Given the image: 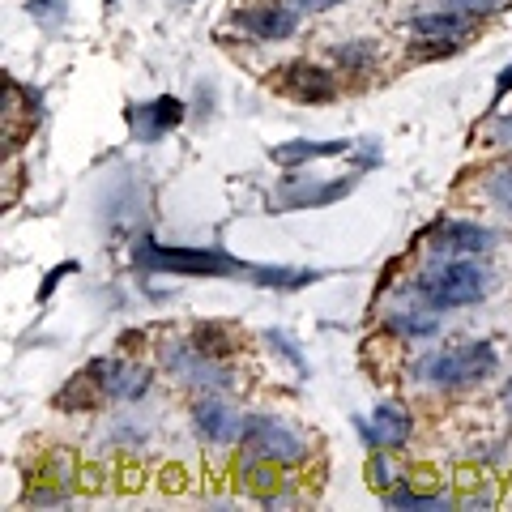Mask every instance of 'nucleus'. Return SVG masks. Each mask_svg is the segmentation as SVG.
Wrapping results in <instances>:
<instances>
[{
    "label": "nucleus",
    "instance_id": "obj_1",
    "mask_svg": "<svg viewBox=\"0 0 512 512\" xmlns=\"http://www.w3.org/2000/svg\"><path fill=\"white\" fill-rule=\"evenodd\" d=\"M133 265L141 274H175V278H235L265 291H303L320 282V269H291V265H252L222 248H167L158 239L141 235L133 248Z\"/></svg>",
    "mask_w": 512,
    "mask_h": 512
},
{
    "label": "nucleus",
    "instance_id": "obj_2",
    "mask_svg": "<svg viewBox=\"0 0 512 512\" xmlns=\"http://www.w3.org/2000/svg\"><path fill=\"white\" fill-rule=\"evenodd\" d=\"M487 291H491V269H483L474 256H436L414 278V295L427 299L436 312L470 308V303L487 299Z\"/></svg>",
    "mask_w": 512,
    "mask_h": 512
},
{
    "label": "nucleus",
    "instance_id": "obj_3",
    "mask_svg": "<svg viewBox=\"0 0 512 512\" xmlns=\"http://www.w3.org/2000/svg\"><path fill=\"white\" fill-rule=\"evenodd\" d=\"M500 367V355L487 338H474V342H457V346H444V350H431L414 363V376L431 389H470V384H483L495 376Z\"/></svg>",
    "mask_w": 512,
    "mask_h": 512
},
{
    "label": "nucleus",
    "instance_id": "obj_4",
    "mask_svg": "<svg viewBox=\"0 0 512 512\" xmlns=\"http://www.w3.org/2000/svg\"><path fill=\"white\" fill-rule=\"evenodd\" d=\"M239 453L269 461V466H299L308 461V440L299 436L295 427H286L282 419H269V414H244V427H239Z\"/></svg>",
    "mask_w": 512,
    "mask_h": 512
},
{
    "label": "nucleus",
    "instance_id": "obj_5",
    "mask_svg": "<svg viewBox=\"0 0 512 512\" xmlns=\"http://www.w3.org/2000/svg\"><path fill=\"white\" fill-rule=\"evenodd\" d=\"M274 90L291 103L325 107V103L338 99V77H333L329 69H320V64H312V60H286L274 73Z\"/></svg>",
    "mask_w": 512,
    "mask_h": 512
},
{
    "label": "nucleus",
    "instance_id": "obj_6",
    "mask_svg": "<svg viewBox=\"0 0 512 512\" xmlns=\"http://www.w3.org/2000/svg\"><path fill=\"white\" fill-rule=\"evenodd\" d=\"M423 239L436 256H487L495 248V231L466 218H440Z\"/></svg>",
    "mask_w": 512,
    "mask_h": 512
},
{
    "label": "nucleus",
    "instance_id": "obj_7",
    "mask_svg": "<svg viewBox=\"0 0 512 512\" xmlns=\"http://www.w3.org/2000/svg\"><path fill=\"white\" fill-rule=\"evenodd\" d=\"M299 18L303 13H295L286 0H269V5L239 9L231 22H235V30H244V35L256 39V43H282V39H295Z\"/></svg>",
    "mask_w": 512,
    "mask_h": 512
},
{
    "label": "nucleus",
    "instance_id": "obj_8",
    "mask_svg": "<svg viewBox=\"0 0 512 512\" xmlns=\"http://www.w3.org/2000/svg\"><path fill=\"white\" fill-rule=\"evenodd\" d=\"M86 376L99 384V393L111 402H141L150 393V367L124 363V359H94L86 367Z\"/></svg>",
    "mask_w": 512,
    "mask_h": 512
},
{
    "label": "nucleus",
    "instance_id": "obj_9",
    "mask_svg": "<svg viewBox=\"0 0 512 512\" xmlns=\"http://www.w3.org/2000/svg\"><path fill=\"white\" fill-rule=\"evenodd\" d=\"M359 427V436L367 448H380V453H393V448H406L410 436H414V419H410V410L406 406H397V402H384L372 410V423H355Z\"/></svg>",
    "mask_w": 512,
    "mask_h": 512
},
{
    "label": "nucleus",
    "instance_id": "obj_10",
    "mask_svg": "<svg viewBox=\"0 0 512 512\" xmlns=\"http://www.w3.org/2000/svg\"><path fill=\"white\" fill-rule=\"evenodd\" d=\"M180 120H184V99H175V94H158V99L128 107V128H133L137 141H163L171 128H180Z\"/></svg>",
    "mask_w": 512,
    "mask_h": 512
},
{
    "label": "nucleus",
    "instance_id": "obj_11",
    "mask_svg": "<svg viewBox=\"0 0 512 512\" xmlns=\"http://www.w3.org/2000/svg\"><path fill=\"white\" fill-rule=\"evenodd\" d=\"M350 188H355V180H299L291 171V180L278 188L274 210H325V205L342 201Z\"/></svg>",
    "mask_w": 512,
    "mask_h": 512
},
{
    "label": "nucleus",
    "instance_id": "obj_12",
    "mask_svg": "<svg viewBox=\"0 0 512 512\" xmlns=\"http://www.w3.org/2000/svg\"><path fill=\"white\" fill-rule=\"evenodd\" d=\"M163 359H167V367L180 380H188V384H201V389H227V372H222V359H210V355H201L192 342H180V346H167L163 350Z\"/></svg>",
    "mask_w": 512,
    "mask_h": 512
},
{
    "label": "nucleus",
    "instance_id": "obj_13",
    "mask_svg": "<svg viewBox=\"0 0 512 512\" xmlns=\"http://www.w3.org/2000/svg\"><path fill=\"white\" fill-rule=\"evenodd\" d=\"M192 427H197V436L205 444H231V440H239L244 414L227 402H218V397H201V402L192 406Z\"/></svg>",
    "mask_w": 512,
    "mask_h": 512
},
{
    "label": "nucleus",
    "instance_id": "obj_14",
    "mask_svg": "<svg viewBox=\"0 0 512 512\" xmlns=\"http://www.w3.org/2000/svg\"><path fill=\"white\" fill-rule=\"evenodd\" d=\"M483 22H487L483 13L444 5V9H436V13H419V18L410 22V35H419V39H453V43H461V39L470 35V30H478Z\"/></svg>",
    "mask_w": 512,
    "mask_h": 512
},
{
    "label": "nucleus",
    "instance_id": "obj_15",
    "mask_svg": "<svg viewBox=\"0 0 512 512\" xmlns=\"http://www.w3.org/2000/svg\"><path fill=\"white\" fill-rule=\"evenodd\" d=\"M346 137H333V141H308V137H295V141H282V146L269 150V158L282 167V171H299L303 163H316V158H338V154H350Z\"/></svg>",
    "mask_w": 512,
    "mask_h": 512
},
{
    "label": "nucleus",
    "instance_id": "obj_16",
    "mask_svg": "<svg viewBox=\"0 0 512 512\" xmlns=\"http://www.w3.org/2000/svg\"><path fill=\"white\" fill-rule=\"evenodd\" d=\"M384 329L393 333V338L402 342H419V338H436L440 333V316L436 308L423 299V303H402V308H393L384 316Z\"/></svg>",
    "mask_w": 512,
    "mask_h": 512
},
{
    "label": "nucleus",
    "instance_id": "obj_17",
    "mask_svg": "<svg viewBox=\"0 0 512 512\" xmlns=\"http://www.w3.org/2000/svg\"><path fill=\"white\" fill-rule=\"evenodd\" d=\"M188 342L197 346L201 355H210V359H227V355H235V350H239L235 329H231V325H218V320H205V325H192Z\"/></svg>",
    "mask_w": 512,
    "mask_h": 512
},
{
    "label": "nucleus",
    "instance_id": "obj_18",
    "mask_svg": "<svg viewBox=\"0 0 512 512\" xmlns=\"http://www.w3.org/2000/svg\"><path fill=\"white\" fill-rule=\"evenodd\" d=\"M333 60H338V69L346 73H372L376 69V60H380V47L372 39H355V43H342V47H333Z\"/></svg>",
    "mask_w": 512,
    "mask_h": 512
},
{
    "label": "nucleus",
    "instance_id": "obj_19",
    "mask_svg": "<svg viewBox=\"0 0 512 512\" xmlns=\"http://www.w3.org/2000/svg\"><path fill=\"white\" fill-rule=\"evenodd\" d=\"M384 504L389 508H448V495H423V491H410V487H397V491H384Z\"/></svg>",
    "mask_w": 512,
    "mask_h": 512
},
{
    "label": "nucleus",
    "instance_id": "obj_20",
    "mask_svg": "<svg viewBox=\"0 0 512 512\" xmlns=\"http://www.w3.org/2000/svg\"><path fill=\"white\" fill-rule=\"evenodd\" d=\"M487 197L500 205V210H508L512 214V163H504V167H495L491 175H487Z\"/></svg>",
    "mask_w": 512,
    "mask_h": 512
},
{
    "label": "nucleus",
    "instance_id": "obj_21",
    "mask_svg": "<svg viewBox=\"0 0 512 512\" xmlns=\"http://www.w3.org/2000/svg\"><path fill=\"white\" fill-rule=\"evenodd\" d=\"M461 52V43L453 39H419L414 35L410 43V60H444V56H457Z\"/></svg>",
    "mask_w": 512,
    "mask_h": 512
},
{
    "label": "nucleus",
    "instance_id": "obj_22",
    "mask_svg": "<svg viewBox=\"0 0 512 512\" xmlns=\"http://www.w3.org/2000/svg\"><path fill=\"white\" fill-rule=\"evenodd\" d=\"M265 342H269V350H278L282 359H291V363L299 367V372L308 376V359L299 355V346H295V338H291V333H282V329H269V333H265Z\"/></svg>",
    "mask_w": 512,
    "mask_h": 512
},
{
    "label": "nucleus",
    "instance_id": "obj_23",
    "mask_svg": "<svg viewBox=\"0 0 512 512\" xmlns=\"http://www.w3.org/2000/svg\"><path fill=\"white\" fill-rule=\"evenodd\" d=\"M30 13H35L39 22L56 26V22L69 18V5H64V0H30Z\"/></svg>",
    "mask_w": 512,
    "mask_h": 512
},
{
    "label": "nucleus",
    "instance_id": "obj_24",
    "mask_svg": "<svg viewBox=\"0 0 512 512\" xmlns=\"http://www.w3.org/2000/svg\"><path fill=\"white\" fill-rule=\"evenodd\" d=\"M444 5L470 9V13H483V18H491V13H500V9H512V0H444Z\"/></svg>",
    "mask_w": 512,
    "mask_h": 512
},
{
    "label": "nucleus",
    "instance_id": "obj_25",
    "mask_svg": "<svg viewBox=\"0 0 512 512\" xmlns=\"http://www.w3.org/2000/svg\"><path fill=\"white\" fill-rule=\"evenodd\" d=\"M77 269H82L77 261H60V265L52 269V274L43 278V286H39V299H52V291H56V286H60L64 278H69V274H77Z\"/></svg>",
    "mask_w": 512,
    "mask_h": 512
},
{
    "label": "nucleus",
    "instance_id": "obj_26",
    "mask_svg": "<svg viewBox=\"0 0 512 512\" xmlns=\"http://www.w3.org/2000/svg\"><path fill=\"white\" fill-rule=\"evenodd\" d=\"M286 5H291L295 13H329V9H338V5H346V0H286Z\"/></svg>",
    "mask_w": 512,
    "mask_h": 512
},
{
    "label": "nucleus",
    "instance_id": "obj_27",
    "mask_svg": "<svg viewBox=\"0 0 512 512\" xmlns=\"http://www.w3.org/2000/svg\"><path fill=\"white\" fill-rule=\"evenodd\" d=\"M367 483H372V487H389L393 483V478H389V466H384V457H380V448H376V457H372V466H367Z\"/></svg>",
    "mask_w": 512,
    "mask_h": 512
},
{
    "label": "nucleus",
    "instance_id": "obj_28",
    "mask_svg": "<svg viewBox=\"0 0 512 512\" xmlns=\"http://www.w3.org/2000/svg\"><path fill=\"white\" fill-rule=\"evenodd\" d=\"M495 137H500V141H512V116H508V120H500V128H495Z\"/></svg>",
    "mask_w": 512,
    "mask_h": 512
},
{
    "label": "nucleus",
    "instance_id": "obj_29",
    "mask_svg": "<svg viewBox=\"0 0 512 512\" xmlns=\"http://www.w3.org/2000/svg\"><path fill=\"white\" fill-rule=\"evenodd\" d=\"M508 86H512V64H508V69H504V73H500V86H495V94H504V90H508Z\"/></svg>",
    "mask_w": 512,
    "mask_h": 512
},
{
    "label": "nucleus",
    "instance_id": "obj_30",
    "mask_svg": "<svg viewBox=\"0 0 512 512\" xmlns=\"http://www.w3.org/2000/svg\"><path fill=\"white\" fill-rule=\"evenodd\" d=\"M508 402H512V389H508Z\"/></svg>",
    "mask_w": 512,
    "mask_h": 512
}]
</instances>
